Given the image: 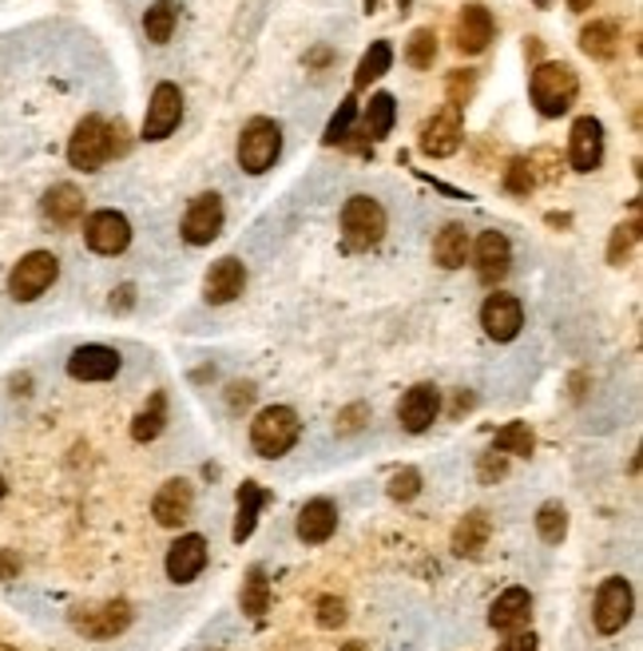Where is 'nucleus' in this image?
<instances>
[{
    "label": "nucleus",
    "instance_id": "nucleus-26",
    "mask_svg": "<svg viewBox=\"0 0 643 651\" xmlns=\"http://www.w3.org/2000/svg\"><path fill=\"white\" fill-rule=\"evenodd\" d=\"M492 537V520L484 509H473V512H465L461 525L453 529V552L465 560H477L484 552V545H489Z\"/></svg>",
    "mask_w": 643,
    "mask_h": 651
},
{
    "label": "nucleus",
    "instance_id": "nucleus-48",
    "mask_svg": "<svg viewBox=\"0 0 643 651\" xmlns=\"http://www.w3.org/2000/svg\"><path fill=\"white\" fill-rule=\"evenodd\" d=\"M20 572V557L9 552V548H0V580H12Z\"/></svg>",
    "mask_w": 643,
    "mask_h": 651
},
{
    "label": "nucleus",
    "instance_id": "nucleus-25",
    "mask_svg": "<svg viewBox=\"0 0 643 651\" xmlns=\"http://www.w3.org/2000/svg\"><path fill=\"white\" fill-rule=\"evenodd\" d=\"M44 218L48 223H57V227H72L84 218V191L72 187V183H57V187H48L44 195Z\"/></svg>",
    "mask_w": 643,
    "mask_h": 651
},
{
    "label": "nucleus",
    "instance_id": "nucleus-44",
    "mask_svg": "<svg viewBox=\"0 0 643 651\" xmlns=\"http://www.w3.org/2000/svg\"><path fill=\"white\" fill-rule=\"evenodd\" d=\"M366 417H369V406H346L338 414V434H358L361 425H366Z\"/></svg>",
    "mask_w": 643,
    "mask_h": 651
},
{
    "label": "nucleus",
    "instance_id": "nucleus-55",
    "mask_svg": "<svg viewBox=\"0 0 643 651\" xmlns=\"http://www.w3.org/2000/svg\"><path fill=\"white\" fill-rule=\"evenodd\" d=\"M497 651H512V640H509V643H501V648H497Z\"/></svg>",
    "mask_w": 643,
    "mask_h": 651
},
{
    "label": "nucleus",
    "instance_id": "nucleus-52",
    "mask_svg": "<svg viewBox=\"0 0 643 651\" xmlns=\"http://www.w3.org/2000/svg\"><path fill=\"white\" fill-rule=\"evenodd\" d=\"M341 651H369V648L361 640H350V643H341Z\"/></svg>",
    "mask_w": 643,
    "mask_h": 651
},
{
    "label": "nucleus",
    "instance_id": "nucleus-12",
    "mask_svg": "<svg viewBox=\"0 0 643 651\" xmlns=\"http://www.w3.org/2000/svg\"><path fill=\"white\" fill-rule=\"evenodd\" d=\"M223 218H227V211H223V199H218L215 191L191 199L187 215H183V238H187L191 246H207L211 238H218V231H223Z\"/></svg>",
    "mask_w": 643,
    "mask_h": 651
},
{
    "label": "nucleus",
    "instance_id": "nucleus-4",
    "mask_svg": "<svg viewBox=\"0 0 643 651\" xmlns=\"http://www.w3.org/2000/svg\"><path fill=\"white\" fill-rule=\"evenodd\" d=\"M341 235H346L350 251H374L386 238V211H381L378 199L369 195L346 199V207H341Z\"/></svg>",
    "mask_w": 643,
    "mask_h": 651
},
{
    "label": "nucleus",
    "instance_id": "nucleus-31",
    "mask_svg": "<svg viewBox=\"0 0 643 651\" xmlns=\"http://www.w3.org/2000/svg\"><path fill=\"white\" fill-rule=\"evenodd\" d=\"M163 425H167V394L163 389H155L152 394V401L135 414V421H132V437L135 441H155V437L163 434Z\"/></svg>",
    "mask_w": 643,
    "mask_h": 651
},
{
    "label": "nucleus",
    "instance_id": "nucleus-21",
    "mask_svg": "<svg viewBox=\"0 0 643 651\" xmlns=\"http://www.w3.org/2000/svg\"><path fill=\"white\" fill-rule=\"evenodd\" d=\"M473 258H477V278H481L484 286H497L504 274H509V263H512L509 238H504L501 231H484L473 246Z\"/></svg>",
    "mask_w": 643,
    "mask_h": 651
},
{
    "label": "nucleus",
    "instance_id": "nucleus-28",
    "mask_svg": "<svg viewBox=\"0 0 643 651\" xmlns=\"http://www.w3.org/2000/svg\"><path fill=\"white\" fill-rule=\"evenodd\" d=\"M580 48H584L592 60H612L620 52V24L615 20H592L584 32H580Z\"/></svg>",
    "mask_w": 643,
    "mask_h": 651
},
{
    "label": "nucleus",
    "instance_id": "nucleus-57",
    "mask_svg": "<svg viewBox=\"0 0 643 651\" xmlns=\"http://www.w3.org/2000/svg\"><path fill=\"white\" fill-rule=\"evenodd\" d=\"M406 4H409V0H401V9H406Z\"/></svg>",
    "mask_w": 643,
    "mask_h": 651
},
{
    "label": "nucleus",
    "instance_id": "nucleus-17",
    "mask_svg": "<svg viewBox=\"0 0 643 651\" xmlns=\"http://www.w3.org/2000/svg\"><path fill=\"white\" fill-rule=\"evenodd\" d=\"M243 286H246V266L235 255H227L218 258V263H211L207 278H203V298L211 306H227L243 294Z\"/></svg>",
    "mask_w": 643,
    "mask_h": 651
},
{
    "label": "nucleus",
    "instance_id": "nucleus-3",
    "mask_svg": "<svg viewBox=\"0 0 643 651\" xmlns=\"http://www.w3.org/2000/svg\"><path fill=\"white\" fill-rule=\"evenodd\" d=\"M283 155V128L275 120H251L238 135V167L246 175H263V171L275 167V160Z\"/></svg>",
    "mask_w": 643,
    "mask_h": 651
},
{
    "label": "nucleus",
    "instance_id": "nucleus-42",
    "mask_svg": "<svg viewBox=\"0 0 643 651\" xmlns=\"http://www.w3.org/2000/svg\"><path fill=\"white\" fill-rule=\"evenodd\" d=\"M341 623H346V600H338V596H322L318 628H341Z\"/></svg>",
    "mask_w": 643,
    "mask_h": 651
},
{
    "label": "nucleus",
    "instance_id": "nucleus-34",
    "mask_svg": "<svg viewBox=\"0 0 643 651\" xmlns=\"http://www.w3.org/2000/svg\"><path fill=\"white\" fill-rule=\"evenodd\" d=\"M492 449L504 457H529L532 449H537V434L529 429V421H512V425H504V429H497Z\"/></svg>",
    "mask_w": 643,
    "mask_h": 651
},
{
    "label": "nucleus",
    "instance_id": "nucleus-22",
    "mask_svg": "<svg viewBox=\"0 0 643 651\" xmlns=\"http://www.w3.org/2000/svg\"><path fill=\"white\" fill-rule=\"evenodd\" d=\"M191 509H195V489H191V481H183V477L167 481L152 500V517L160 520L163 529H180L183 520L191 517Z\"/></svg>",
    "mask_w": 643,
    "mask_h": 651
},
{
    "label": "nucleus",
    "instance_id": "nucleus-27",
    "mask_svg": "<svg viewBox=\"0 0 643 651\" xmlns=\"http://www.w3.org/2000/svg\"><path fill=\"white\" fill-rule=\"evenodd\" d=\"M469 251H473V243H469V231H465L461 223H445V227L437 231V238H433V263L437 266L457 271V266H465Z\"/></svg>",
    "mask_w": 643,
    "mask_h": 651
},
{
    "label": "nucleus",
    "instance_id": "nucleus-19",
    "mask_svg": "<svg viewBox=\"0 0 643 651\" xmlns=\"http://www.w3.org/2000/svg\"><path fill=\"white\" fill-rule=\"evenodd\" d=\"M529 620H532V596L524 588H509L489 608V628L501 635H521L529 628Z\"/></svg>",
    "mask_w": 643,
    "mask_h": 651
},
{
    "label": "nucleus",
    "instance_id": "nucleus-53",
    "mask_svg": "<svg viewBox=\"0 0 643 651\" xmlns=\"http://www.w3.org/2000/svg\"><path fill=\"white\" fill-rule=\"evenodd\" d=\"M361 4H366V12H374V9H378V0H361Z\"/></svg>",
    "mask_w": 643,
    "mask_h": 651
},
{
    "label": "nucleus",
    "instance_id": "nucleus-36",
    "mask_svg": "<svg viewBox=\"0 0 643 651\" xmlns=\"http://www.w3.org/2000/svg\"><path fill=\"white\" fill-rule=\"evenodd\" d=\"M635 243H640V218H627L620 227L612 231V243H608V263L612 266H624L632 258Z\"/></svg>",
    "mask_w": 643,
    "mask_h": 651
},
{
    "label": "nucleus",
    "instance_id": "nucleus-30",
    "mask_svg": "<svg viewBox=\"0 0 643 651\" xmlns=\"http://www.w3.org/2000/svg\"><path fill=\"white\" fill-rule=\"evenodd\" d=\"M394 120H398V108H394V95H389V92L369 95V108H366V128H361V135H366L369 143L386 140V135L394 132Z\"/></svg>",
    "mask_w": 643,
    "mask_h": 651
},
{
    "label": "nucleus",
    "instance_id": "nucleus-9",
    "mask_svg": "<svg viewBox=\"0 0 643 651\" xmlns=\"http://www.w3.org/2000/svg\"><path fill=\"white\" fill-rule=\"evenodd\" d=\"M84 243L95 255H123L132 243V223L120 211H92L84 218Z\"/></svg>",
    "mask_w": 643,
    "mask_h": 651
},
{
    "label": "nucleus",
    "instance_id": "nucleus-58",
    "mask_svg": "<svg viewBox=\"0 0 643 651\" xmlns=\"http://www.w3.org/2000/svg\"><path fill=\"white\" fill-rule=\"evenodd\" d=\"M537 4H549V0H537Z\"/></svg>",
    "mask_w": 643,
    "mask_h": 651
},
{
    "label": "nucleus",
    "instance_id": "nucleus-43",
    "mask_svg": "<svg viewBox=\"0 0 643 651\" xmlns=\"http://www.w3.org/2000/svg\"><path fill=\"white\" fill-rule=\"evenodd\" d=\"M504 472H509V457L497 454V449H492V454H484L481 465H477V477H481V485H497Z\"/></svg>",
    "mask_w": 643,
    "mask_h": 651
},
{
    "label": "nucleus",
    "instance_id": "nucleus-13",
    "mask_svg": "<svg viewBox=\"0 0 643 651\" xmlns=\"http://www.w3.org/2000/svg\"><path fill=\"white\" fill-rule=\"evenodd\" d=\"M481 326L492 342H512L524 326V306L512 294H489L481 306Z\"/></svg>",
    "mask_w": 643,
    "mask_h": 651
},
{
    "label": "nucleus",
    "instance_id": "nucleus-47",
    "mask_svg": "<svg viewBox=\"0 0 643 651\" xmlns=\"http://www.w3.org/2000/svg\"><path fill=\"white\" fill-rule=\"evenodd\" d=\"M132 306H135V286H132V283H123L120 291L112 294V311H115V314H123V311H132Z\"/></svg>",
    "mask_w": 643,
    "mask_h": 651
},
{
    "label": "nucleus",
    "instance_id": "nucleus-35",
    "mask_svg": "<svg viewBox=\"0 0 643 651\" xmlns=\"http://www.w3.org/2000/svg\"><path fill=\"white\" fill-rule=\"evenodd\" d=\"M537 532L544 545H560L568 537V509L560 500H544L537 509Z\"/></svg>",
    "mask_w": 643,
    "mask_h": 651
},
{
    "label": "nucleus",
    "instance_id": "nucleus-11",
    "mask_svg": "<svg viewBox=\"0 0 643 651\" xmlns=\"http://www.w3.org/2000/svg\"><path fill=\"white\" fill-rule=\"evenodd\" d=\"M461 140H465V115H461V108H453V104H445L441 112L421 128V152H426L429 160L453 155L457 148H461Z\"/></svg>",
    "mask_w": 643,
    "mask_h": 651
},
{
    "label": "nucleus",
    "instance_id": "nucleus-37",
    "mask_svg": "<svg viewBox=\"0 0 643 651\" xmlns=\"http://www.w3.org/2000/svg\"><path fill=\"white\" fill-rule=\"evenodd\" d=\"M354 115H358V100H354V95H346V100L338 104V112L330 115V123H326V135H322V143H326V148H334V143L350 140Z\"/></svg>",
    "mask_w": 643,
    "mask_h": 651
},
{
    "label": "nucleus",
    "instance_id": "nucleus-1",
    "mask_svg": "<svg viewBox=\"0 0 643 651\" xmlns=\"http://www.w3.org/2000/svg\"><path fill=\"white\" fill-rule=\"evenodd\" d=\"M576 92H580V80H576V68L572 64H557V60H549V64L532 68L529 95H532V104H537L540 115H549V120L564 115L568 108L576 104Z\"/></svg>",
    "mask_w": 643,
    "mask_h": 651
},
{
    "label": "nucleus",
    "instance_id": "nucleus-18",
    "mask_svg": "<svg viewBox=\"0 0 643 651\" xmlns=\"http://www.w3.org/2000/svg\"><path fill=\"white\" fill-rule=\"evenodd\" d=\"M120 366H123L120 349L112 346H80L68 358V374L76 382H108L120 374Z\"/></svg>",
    "mask_w": 643,
    "mask_h": 651
},
{
    "label": "nucleus",
    "instance_id": "nucleus-51",
    "mask_svg": "<svg viewBox=\"0 0 643 651\" xmlns=\"http://www.w3.org/2000/svg\"><path fill=\"white\" fill-rule=\"evenodd\" d=\"M588 4H592V0H568V9H572V12H584Z\"/></svg>",
    "mask_w": 643,
    "mask_h": 651
},
{
    "label": "nucleus",
    "instance_id": "nucleus-45",
    "mask_svg": "<svg viewBox=\"0 0 643 651\" xmlns=\"http://www.w3.org/2000/svg\"><path fill=\"white\" fill-rule=\"evenodd\" d=\"M127 148H132V143H127V123L123 120L108 123V155H123Z\"/></svg>",
    "mask_w": 643,
    "mask_h": 651
},
{
    "label": "nucleus",
    "instance_id": "nucleus-20",
    "mask_svg": "<svg viewBox=\"0 0 643 651\" xmlns=\"http://www.w3.org/2000/svg\"><path fill=\"white\" fill-rule=\"evenodd\" d=\"M492 37H497L492 12L484 9V4H465L461 17H457V29H453L457 48H461L465 57H477V52H484V48H489Z\"/></svg>",
    "mask_w": 643,
    "mask_h": 651
},
{
    "label": "nucleus",
    "instance_id": "nucleus-16",
    "mask_svg": "<svg viewBox=\"0 0 643 651\" xmlns=\"http://www.w3.org/2000/svg\"><path fill=\"white\" fill-rule=\"evenodd\" d=\"M437 414H441V394H437V386H429V382L406 389V397H401V406H398V421L406 434H426L429 425L437 421Z\"/></svg>",
    "mask_w": 643,
    "mask_h": 651
},
{
    "label": "nucleus",
    "instance_id": "nucleus-24",
    "mask_svg": "<svg viewBox=\"0 0 643 651\" xmlns=\"http://www.w3.org/2000/svg\"><path fill=\"white\" fill-rule=\"evenodd\" d=\"M266 505H271V492H266L258 481L238 485V492H235V529H231L235 545L251 540V532H255V525H258V512H263Z\"/></svg>",
    "mask_w": 643,
    "mask_h": 651
},
{
    "label": "nucleus",
    "instance_id": "nucleus-50",
    "mask_svg": "<svg viewBox=\"0 0 643 651\" xmlns=\"http://www.w3.org/2000/svg\"><path fill=\"white\" fill-rule=\"evenodd\" d=\"M512 651H537V635H517V640H512Z\"/></svg>",
    "mask_w": 643,
    "mask_h": 651
},
{
    "label": "nucleus",
    "instance_id": "nucleus-33",
    "mask_svg": "<svg viewBox=\"0 0 643 651\" xmlns=\"http://www.w3.org/2000/svg\"><path fill=\"white\" fill-rule=\"evenodd\" d=\"M175 20H180V4L175 0H155L152 9L143 12V32L152 44H167L171 32H175Z\"/></svg>",
    "mask_w": 643,
    "mask_h": 651
},
{
    "label": "nucleus",
    "instance_id": "nucleus-56",
    "mask_svg": "<svg viewBox=\"0 0 643 651\" xmlns=\"http://www.w3.org/2000/svg\"><path fill=\"white\" fill-rule=\"evenodd\" d=\"M0 651H17V648H9V643H0Z\"/></svg>",
    "mask_w": 643,
    "mask_h": 651
},
{
    "label": "nucleus",
    "instance_id": "nucleus-29",
    "mask_svg": "<svg viewBox=\"0 0 643 651\" xmlns=\"http://www.w3.org/2000/svg\"><path fill=\"white\" fill-rule=\"evenodd\" d=\"M238 604L251 620H263L271 612V580H266V568H251L243 580V592H238Z\"/></svg>",
    "mask_w": 643,
    "mask_h": 651
},
{
    "label": "nucleus",
    "instance_id": "nucleus-38",
    "mask_svg": "<svg viewBox=\"0 0 643 651\" xmlns=\"http://www.w3.org/2000/svg\"><path fill=\"white\" fill-rule=\"evenodd\" d=\"M406 60L414 68H433V60H437V32L433 29H414V37H409V44H406Z\"/></svg>",
    "mask_w": 643,
    "mask_h": 651
},
{
    "label": "nucleus",
    "instance_id": "nucleus-39",
    "mask_svg": "<svg viewBox=\"0 0 643 651\" xmlns=\"http://www.w3.org/2000/svg\"><path fill=\"white\" fill-rule=\"evenodd\" d=\"M417 492H421V472H417L414 465H406V469H398L394 477H389V497L401 500V505L414 500Z\"/></svg>",
    "mask_w": 643,
    "mask_h": 651
},
{
    "label": "nucleus",
    "instance_id": "nucleus-5",
    "mask_svg": "<svg viewBox=\"0 0 643 651\" xmlns=\"http://www.w3.org/2000/svg\"><path fill=\"white\" fill-rule=\"evenodd\" d=\"M57 274H60V263L52 251H32V255H24L17 266H12L9 294L17 298V303H37L40 294L57 283Z\"/></svg>",
    "mask_w": 643,
    "mask_h": 651
},
{
    "label": "nucleus",
    "instance_id": "nucleus-40",
    "mask_svg": "<svg viewBox=\"0 0 643 651\" xmlns=\"http://www.w3.org/2000/svg\"><path fill=\"white\" fill-rule=\"evenodd\" d=\"M504 187H509L512 195H529V191L537 187L532 163H529V160H512V163H509V171H504Z\"/></svg>",
    "mask_w": 643,
    "mask_h": 651
},
{
    "label": "nucleus",
    "instance_id": "nucleus-7",
    "mask_svg": "<svg viewBox=\"0 0 643 651\" xmlns=\"http://www.w3.org/2000/svg\"><path fill=\"white\" fill-rule=\"evenodd\" d=\"M108 160H112V155H108V120L84 115V120L76 123L72 140H68V163L76 171H100Z\"/></svg>",
    "mask_w": 643,
    "mask_h": 651
},
{
    "label": "nucleus",
    "instance_id": "nucleus-32",
    "mask_svg": "<svg viewBox=\"0 0 643 651\" xmlns=\"http://www.w3.org/2000/svg\"><path fill=\"white\" fill-rule=\"evenodd\" d=\"M389 64H394V48H389V40H374L369 52L361 57L358 72H354V92H361V88H369L374 80L386 77Z\"/></svg>",
    "mask_w": 643,
    "mask_h": 651
},
{
    "label": "nucleus",
    "instance_id": "nucleus-15",
    "mask_svg": "<svg viewBox=\"0 0 643 651\" xmlns=\"http://www.w3.org/2000/svg\"><path fill=\"white\" fill-rule=\"evenodd\" d=\"M207 540L200 537V532H187V537H180L175 545L167 548V560H163V568H167V580L171 584H191L195 576L207 568Z\"/></svg>",
    "mask_w": 643,
    "mask_h": 651
},
{
    "label": "nucleus",
    "instance_id": "nucleus-54",
    "mask_svg": "<svg viewBox=\"0 0 643 651\" xmlns=\"http://www.w3.org/2000/svg\"><path fill=\"white\" fill-rule=\"evenodd\" d=\"M4 492H9V485H4V477H0V500H4Z\"/></svg>",
    "mask_w": 643,
    "mask_h": 651
},
{
    "label": "nucleus",
    "instance_id": "nucleus-41",
    "mask_svg": "<svg viewBox=\"0 0 643 651\" xmlns=\"http://www.w3.org/2000/svg\"><path fill=\"white\" fill-rule=\"evenodd\" d=\"M473 92H477V77H473V72H453V77H449V104H453V108L469 104V100H473Z\"/></svg>",
    "mask_w": 643,
    "mask_h": 651
},
{
    "label": "nucleus",
    "instance_id": "nucleus-6",
    "mask_svg": "<svg viewBox=\"0 0 643 651\" xmlns=\"http://www.w3.org/2000/svg\"><path fill=\"white\" fill-rule=\"evenodd\" d=\"M632 608H635L632 584H627L624 576H608L604 584H600V592H596V604H592V620H596V632L600 635L624 632V623L632 620Z\"/></svg>",
    "mask_w": 643,
    "mask_h": 651
},
{
    "label": "nucleus",
    "instance_id": "nucleus-23",
    "mask_svg": "<svg viewBox=\"0 0 643 651\" xmlns=\"http://www.w3.org/2000/svg\"><path fill=\"white\" fill-rule=\"evenodd\" d=\"M294 529H298V540H303V545H322V540H330L334 529H338V505H334L330 497L306 500Z\"/></svg>",
    "mask_w": 643,
    "mask_h": 651
},
{
    "label": "nucleus",
    "instance_id": "nucleus-8",
    "mask_svg": "<svg viewBox=\"0 0 643 651\" xmlns=\"http://www.w3.org/2000/svg\"><path fill=\"white\" fill-rule=\"evenodd\" d=\"M127 623H132V604L127 600H104V604L72 612V628L84 632L88 640H115L120 632H127Z\"/></svg>",
    "mask_w": 643,
    "mask_h": 651
},
{
    "label": "nucleus",
    "instance_id": "nucleus-46",
    "mask_svg": "<svg viewBox=\"0 0 643 651\" xmlns=\"http://www.w3.org/2000/svg\"><path fill=\"white\" fill-rule=\"evenodd\" d=\"M227 401H231V409H246L251 401H255V386H251V382H235L231 394H227Z\"/></svg>",
    "mask_w": 643,
    "mask_h": 651
},
{
    "label": "nucleus",
    "instance_id": "nucleus-2",
    "mask_svg": "<svg viewBox=\"0 0 643 651\" xmlns=\"http://www.w3.org/2000/svg\"><path fill=\"white\" fill-rule=\"evenodd\" d=\"M298 437H303V421H298V414L290 406H266L251 421V445L266 461H278V457L290 454Z\"/></svg>",
    "mask_w": 643,
    "mask_h": 651
},
{
    "label": "nucleus",
    "instance_id": "nucleus-49",
    "mask_svg": "<svg viewBox=\"0 0 643 651\" xmlns=\"http://www.w3.org/2000/svg\"><path fill=\"white\" fill-rule=\"evenodd\" d=\"M330 60H334L330 48H314L310 57H306V64H310V68H326V64H330Z\"/></svg>",
    "mask_w": 643,
    "mask_h": 651
},
{
    "label": "nucleus",
    "instance_id": "nucleus-14",
    "mask_svg": "<svg viewBox=\"0 0 643 651\" xmlns=\"http://www.w3.org/2000/svg\"><path fill=\"white\" fill-rule=\"evenodd\" d=\"M604 160V128H600L596 115H580L572 123V140H568V163L572 171H596Z\"/></svg>",
    "mask_w": 643,
    "mask_h": 651
},
{
    "label": "nucleus",
    "instance_id": "nucleus-10",
    "mask_svg": "<svg viewBox=\"0 0 643 651\" xmlns=\"http://www.w3.org/2000/svg\"><path fill=\"white\" fill-rule=\"evenodd\" d=\"M183 120V92L175 84H155L152 104H147V115H143V140L160 143L167 140Z\"/></svg>",
    "mask_w": 643,
    "mask_h": 651
}]
</instances>
